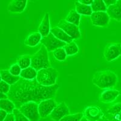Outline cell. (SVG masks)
<instances>
[{"label":"cell","mask_w":121,"mask_h":121,"mask_svg":"<svg viewBox=\"0 0 121 121\" xmlns=\"http://www.w3.org/2000/svg\"><path fill=\"white\" fill-rule=\"evenodd\" d=\"M90 6L93 12H106L107 9L103 0H93Z\"/></svg>","instance_id":"26"},{"label":"cell","mask_w":121,"mask_h":121,"mask_svg":"<svg viewBox=\"0 0 121 121\" xmlns=\"http://www.w3.org/2000/svg\"><path fill=\"white\" fill-rule=\"evenodd\" d=\"M0 74H1V79L9 84L10 85L15 84L20 79V76H13L10 73L9 70H0Z\"/></svg>","instance_id":"18"},{"label":"cell","mask_w":121,"mask_h":121,"mask_svg":"<svg viewBox=\"0 0 121 121\" xmlns=\"http://www.w3.org/2000/svg\"><path fill=\"white\" fill-rule=\"evenodd\" d=\"M103 1H104L105 4H106L107 7H108L110 5L114 4L117 0H103Z\"/></svg>","instance_id":"35"},{"label":"cell","mask_w":121,"mask_h":121,"mask_svg":"<svg viewBox=\"0 0 121 121\" xmlns=\"http://www.w3.org/2000/svg\"><path fill=\"white\" fill-rule=\"evenodd\" d=\"M8 98V96L6 94H4L2 92H0V99H7Z\"/></svg>","instance_id":"37"},{"label":"cell","mask_w":121,"mask_h":121,"mask_svg":"<svg viewBox=\"0 0 121 121\" xmlns=\"http://www.w3.org/2000/svg\"><path fill=\"white\" fill-rule=\"evenodd\" d=\"M74 5H75V10L81 15L90 16L92 13L93 11L91 6L82 4L78 1L75 2Z\"/></svg>","instance_id":"20"},{"label":"cell","mask_w":121,"mask_h":121,"mask_svg":"<svg viewBox=\"0 0 121 121\" xmlns=\"http://www.w3.org/2000/svg\"><path fill=\"white\" fill-rule=\"evenodd\" d=\"M79 2H80L82 4H86V5H89L90 6L91 4H92L93 0H79Z\"/></svg>","instance_id":"36"},{"label":"cell","mask_w":121,"mask_h":121,"mask_svg":"<svg viewBox=\"0 0 121 121\" xmlns=\"http://www.w3.org/2000/svg\"><path fill=\"white\" fill-rule=\"evenodd\" d=\"M84 116L82 113H78L73 114H68L62 117L59 121H80Z\"/></svg>","instance_id":"28"},{"label":"cell","mask_w":121,"mask_h":121,"mask_svg":"<svg viewBox=\"0 0 121 121\" xmlns=\"http://www.w3.org/2000/svg\"><path fill=\"white\" fill-rule=\"evenodd\" d=\"M119 116H120V117H121V111L120 113H119Z\"/></svg>","instance_id":"40"},{"label":"cell","mask_w":121,"mask_h":121,"mask_svg":"<svg viewBox=\"0 0 121 121\" xmlns=\"http://www.w3.org/2000/svg\"><path fill=\"white\" fill-rule=\"evenodd\" d=\"M121 111V102H118L111 106L107 110V113L111 114H115L120 113Z\"/></svg>","instance_id":"31"},{"label":"cell","mask_w":121,"mask_h":121,"mask_svg":"<svg viewBox=\"0 0 121 121\" xmlns=\"http://www.w3.org/2000/svg\"><path fill=\"white\" fill-rule=\"evenodd\" d=\"M106 12L110 18L121 21V0H117L114 4L107 7Z\"/></svg>","instance_id":"13"},{"label":"cell","mask_w":121,"mask_h":121,"mask_svg":"<svg viewBox=\"0 0 121 121\" xmlns=\"http://www.w3.org/2000/svg\"><path fill=\"white\" fill-rule=\"evenodd\" d=\"M37 71L31 66L26 68V69H22L21 73H20V78L24 79L32 80L36 79Z\"/></svg>","instance_id":"21"},{"label":"cell","mask_w":121,"mask_h":121,"mask_svg":"<svg viewBox=\"0 0 121 121\" xmlns=\"http://www.w3.org/2000/svg\"><path fill=\"white\" fill-rule=\"evenodd\" d=\"M58 75L59 73L56 69L50 67L37 71L36 79L41 85L51 86L56 84Z\"/></svg>","instance_id":"4"},{"label":"cell","mask_w":121,"mask_h":121,"mask_svg":"<svg viewBox=\"0 0 121 121\" xmlns=\"http://www.w3.org/2000/svg\"><path fill=\"white\" fill-rule=\"evenodd\" d=\"M56 105V102L53 98L45 99L41 101L38 104V112L40 117L44 118L48 116Z\"/></svg>","instance_id":"9"},{"label":"cell","mask_w":121,"mask_h":121,"mask_svg":"<svg viewBox=\"0 0 121 121\" xmlns=\"http://www.w3.org/2000/svg\"><path fill=\"white\" fill-rule=\"evenodd\" d=\"M13 113L15 116V121H30L17 108L14 109Z\"/></svg>","instance_id":"29"},{"label":"cell","mask_w":121,"mask_h":121,"mask_svg":"<svg viewBox=\"0 0 121 121\" xmlns=\"http://www.w3.org/2000/svg\"><path fill=\"white\" fill-rule=\"evenodd\" d=\"M90 19L95 26L105 27L110 22V18L107 12H93Z\"/></svg>","instance_id":"10"},{"label":"cell","mask_w":121,"mask_h":121,"mask_svg":"<svg viewBox=\"0 0 121 121\" xmlns=\"http://www.w3.org/2000/svg\"><path fill=\"white\" fill-rule=\"evenodd\" d=\"M65 51L66 52L67 56H72L78 53L79 51V48L77 44H76L73 41L70 43H67L63 47Z\"/></svg>","instance_id":"25"},{"label":"cell","mask_w":121,"mask_h":121,"mask_svg":"<svg viewBox=\"0 0 121 121\" xmlns=\"http://www.w3.org/2000/svg\"><path fill=\"white\" fill-rule=\"evenodd\" d=\"M30 66L35 69L36 71L51 67V64L48 58V52L46 47L43 44L39 49L31 56Z\"/></svg>","instance_id":"3"},{"label":"cell","mask_w":121,"mask_h":121,"mask_svg":"<svg viewBox=\"0 0 121 121\" xmlns=\"http://www.w3.org/2000/svg\"><path fill=\"white\" fill-rule=\"evenodd\" d=\"M28 0H12L7 6L8 11L13 13H21L25 10Z\"/></svg>","instance_id":"14"},{"label":"cell","mask_w":121,"mask_h":121,"mask_svg":"<svg viewBox=\"0 0 121 121\" xmlns=\"http://www.w3.org/2000/svg\"><path fill=\"white\" fill-rule=\"evenodd\" d=\"M18 109L30 121H39L41 118L38 112V104L36 102H26L21 105Z\"/></svg>","instance_id":"5"},{"label":"cell","mask_w":121,"mask_h":121,"mask_svg":"<svg viewBox=\"0 0 121 121\" xmlns=\"http://www.w3.org/2000/svg\"><path fill=\"white\" fill-rule=\"evenodd\" d=\"M50 32L55 37L58 38V39L62 41L65 42L66 43H69L73 41V39L69 36L65 32L62 30L59 27H55L52 29H50Z\"/></svg>","instance_id":"17"},{"label":"cell","mask_w":121,"mask_h":121,"mask_svg":"<svg viewBox=\"0 0 121 121\" xmlns=\"http://www.w3.org/2000/svg\"><path fill=\"white\" fill-rule=\"evenodd\" d=\"M65 20L67 22L79 26L80 24V20H81V15L79 14L75 10H72L67 15Z\"/></svg>","instance_id":"23"},{"label":"cell","mask_w":121,"mask_h":121,"mask_svg":"<svg viewBox=\"0 0 121 121\" xmlns=\"http://www.w3.org/2000/svg\"><path fill=\"white\" fill-rule=\"evenodd\" d=\"M8 113L4 111V110H1L0 109V121H3L4 120V119L6 118V116Z\"/></svg>","instance_id":"34"},{"label":"cell","mask_w":121,"mask_h":121,"mask_svg":"<svg viewBox=\"0 0 121 121\" xmlns=\"http://www.w3.org/2000/svg\"><path fill=\"white\" fill-rule=\"evenodd\" d=\"M120 93V91L117 90L112 88L105 89V90L100 95V99L102 102L105 103L112 102L119 96Z\"/></svg>","instance_id":"15"},{"label":"cell","mask_w":121,"mask_h":121,"mask_svg":"<svg viewBox=\"0 0 121 121\" xmlns=\"http://www.w3.org/2000/svg\"><path fill=\"white\" fill-rule=\"evenodd\" d=\"M105 59L108 62L114 60L121 56V44L111 43L106 45L104 52Z\"/></svg>","instance_id":"8"},{"label":"cell","mask_w":121,"mask_h":121,"mask_svg":"<svg viewBox=\"0 0 121 121\" xmlns=\"http://www.w3.org/2000/svg\"><path fill=\"white\" fill-rule=\"evenodd\" d=\"M21 70L22 69L17 63L12 65L9 69L10 73L13 76H19Z\"/></svg>","instance_id":"30"},{"label":"cell","mask_w":121,"mask_h":121,"mask_svg":"<svg viewBox=\"0 0 121 121\" xmlns=\"http://www.w3.org/2000/svg\"><path fill=\"white\" fill-rule=\"evenodd\" d=\"M58 88V84L44 86L39 84L36 79L27 80L20 78L17 82L10 85L7 95L16 108H19L26 102L32 101L39 104L45 99L55 98Z\"/></svg>","instance_id":"1"},{"label":"cell","mask_w":121,"mask_h":121,"mask_svg":"<svg viewBox=\"0 0 121 121\" xmlns=\"http://www.w3.org/2000/svg\"><path fill=\"white\" fill-rule=\"evenodd\" d=\"M84 116L89 121H96L103 117V113L98 107H88L84 111Z\"/></svg>","instance_id":"12"},{"label":"cell","mask_w":121,"mask_h":121,"mask_svg":"<svg viewBox=\"0 0 121 121\" xmlns=\"http://www.w3.org/2000/svg\"><path fill=\"white\" fill-rule=\"evenodd\" d=\"M41 35L39 32H35L30 34L27 38H26L24 41V44L29 47H34L36 46L39 42H41Z\"/></svg>","instance_id":"19"},{"label":"cell","mask_w":121,"mask_h":121,"mask_svg":"<svg viewBox=\"0 0 121 121\" xmlns=\"http://www.w3.org/2000/svg\"><path fill=\"white\" fill-rule=\"evenodd\" d=\"M88 121V120L86 118V117H84V116H83L82 118L81 119V121Z\"/></svg>","instance_id":"39"},{"label":"cell","mask_w":121,"mask_h":121,"mask_svg":"<svg viewBox=\"0 0 121 121\" xmlns=\"http://www.w3.org/2000/svg\"><path fill=\"white\" fill-rule=\"evenodd\" d=\"M3 121H15L13 113H8L7 116H6V118L4 119Z\"/></svg>","instance_id":"33"},{"label":"cell","mask_w":121,"mask_h":121,"mask_svg":"<svg viewBox=\"0 0 121 121\" xmlns=\"http://www.w3.org/2000/svg\"><path fill=\"white\" fill-rule=\"evenodd\" d=\"M53 55L57 60L59 61H64L66 59L67 54L64 48L63 47H60V48H56L54 51L52 52Z\"/></svg>","instance_id":"27"},{"label":"cell","mask_w":121,"mask_h":121,"mask_svg":"<svg viewBox=\"0 0 121 121\" xmlns=\"http://www.w3.org/2000/svg\"><path fill=\"white\" fill-rule=\"evenodd\" d=\"M50 22L48 13H45L38 27V32L42 37L47 36L50 33Z\"/></svg>","instance_id":"16"},{"label":"cell","mask_w":121,"mask_h":121,"mask_svg":"<svg viewBox=\"0 0 121 121\" xmlns=\"http://www.w3.org/2000/svg\"><path fill=\"white\" fill-rule=\"evenodd\" d=\"M15 108V104L9 98L0 99V109L6 111L7 113H13Z\"/></svg>","instance_id":"22"},{"label":"cell","mask_w":121,"mask_h":121,"mask_svg":"<svg viewBox=\"0 0 121 121\" xmlns=\"http://www.w3.org/2000/svg\"><path fill=\"white\" fill-rule=\"evenodd\" d=\"M30 1H34V0H30Z\"/></svg>","instance_id":"42"},{"label":"cell","mask_w":121,"mask_h":121,"mask_svg":"<svg viewBox=\"0 0 121 121\" xmlns=\"http://www.w3.org/2000/svg\"><path fill=\"white\" fill-rule=\"evenodd\" d=\"M58 27L63 30L73 39H78L81 38V34L79 26L67 22L65 19H62L59 21Z\"/></svg>","instance_id":"7"},{"label":"cell","mask_w":121,"mask_h":121,"mask_svg":"<svg viewBox=\"0 0 121 121\" xmlns=\"http://www.w3.org/2000/svg\"><path fill=\"white\" fill-rule=\"evenodd\" d=\"M110 121L108 119H107L106 118H104V117H101L100 119H99V120H98V121Z\"/></svg>","instance_id":"38"},{"label":"cell","mask_w":121,"mask_h":121,"mask_svg":"<svg viewBox=\"0 0 121 121\" xmlns=\"http://www.w3.org/2000/svg\"><path fill=\"white\" fill-rule=\"evenodd\" d=\"M69 114L70 110L69 107L66 104L62 102L57 104L50 115L51 116V118L55 121H59L62 117Z\"/></svg>","instance_id":"11"},{"label":"cell","mask_w":121,"mask_h":121,"mask_svg":"<svg viewBox=\"0 0 121 121\" xmlns=\"http://www.w3.org/2000/svg\"><path fill=\"white\" fill-rule=\"evenodd\" d=\"M17 63L20 66L21 69L29 67L31 65V56L29 55H21L17 59Z\"/></svg>","instance_id":"24"},{"label":"cell","mask_w":121,"mask_h":121,"mask_svg":"<svg viewBox=\"0 0 121 121\" xmlns=\"http://www.w3.org/2000/svg\"><path fill=\"white\" fill-rule=\"evenodd\" d=\"M41 43L46 47L48 52H53L56 48L63 47L67 44L56 38L51 32L47 36L42 37Z\"/></svg>","instance_id":"6"},{"label":"cell","mask_w":121,"mask_h":121,"mask_svg":"<svg viewBox=\"0 0 121 121\" xmlns=\"http://www.w3.org/2000/svg\"><path fill=\"white\" fill-rule=\"evenodd\" d=\"M117 76L111 70H102L94 74L92 82L100 89L113 88L117 82Z\"/></svg>","instance_id":"2"},{"label":"cell","mask_w":121,"mask_h":121,"mask_svg":"<svg viewBox=\"0 0 121 121\" xmlns=\"http://www.w3.org/2000/svg\"><path fill=\"white\" fill-rule=\"evenodd\" d=\"M2 81V79H1V74H0V81Z\"/></svg>","instance_id":"41"},{"label":"cell","mask_w":121,"mask_h":121,"mask_svg":"<svg viewBox=\"0 0 121 121\" xmlns=\"http://www.w3.org/2000/svg\"><path fill=\"white\" fill-rule=\"evenodd\" d=\"M10 88V85L9 84L4 82L3 80L0 81V92L7 95L9 91Z\"/></svg>","instance_id":"32"}]
</instances>
